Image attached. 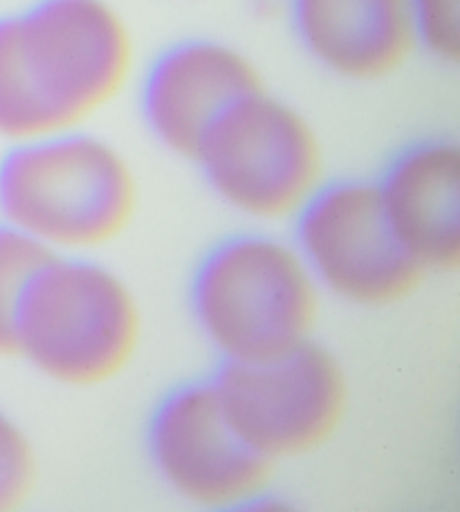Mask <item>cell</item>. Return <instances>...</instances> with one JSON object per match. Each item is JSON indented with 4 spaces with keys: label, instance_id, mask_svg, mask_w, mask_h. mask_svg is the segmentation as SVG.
I'll return each mask as SVG.
<instances>
[{
    "label": "cell",
    "instance_id": "obj_1",
    "mask_svg": "<svg viewBox=\"0 0 460 512\" xmlns=\"http://www.w3.org/2000/svg\"><path fill=\"white\" fill-rule=\"evenodd\" d=\"M113 0H27L0 12V146L95 126L140 72Z\"/></svg>",
    "mask_w": 460,
    "mask_h": 512
},
{
    "label": "cell",
    "instance_id": "obj_4",
    "mask_svg": "<svg viewBox=\"0 0 460 512\" xmlns=\"http://www.w3.org/2000/svg\"><path fill=\"white\" fill-rule=\"evenodd\" d=\"M146 319L131 283L99 256H48L16 324L14 358L75 391L119 380L140 358Z\"/></svg>",
    "mask_w": 460,
    "mask_h": 512
},
{
    "label": "cell",
    "instance_id": "obj_8",
    "mask_svg": "<svg viewBox=\"0 0 460 512\" xmlns=\"http://www.w3.org/2000/svg\"><path fill=\"white\" fill-rule=\"evenodd\" d=\"M146 454L164 486L191 508L252 510L274 499L279 465L234 427L214 376L164 393L146 423Z\"/></svg>",
    "mask_w": 460,
    "mask_h": 512
},
{
    "label": "cell",
    "instance_id": "obj_7",
    "mask_svg": "<svg viewBox=\"0 0 460 512\" xmlns=\"http://www.w3.org/2000/svg\"><path fill=\"white\" fill-rule=\"evenodd\" d=\"M214 382L234 427L274 465L324 452L351 416V380L319 340L270 360L220 364Z\"/></svg>",
    "mask_w": 460,
    "mask_h": 512
},
{
    "label": "cell",
    "instance_id": "obj_10",
    "mask_svg": "<svg viewBox=\"0 0 460 512\" xmlns=\"http://www.w3.org/2000/svg\"><path fill=\"white\" fill-rule=\"evenodd\" d=\"M285 18L303 54L346 84H382L420 54L409 0H285Z\"/></svg>",
    "mask_w": 460,
    "mask_h": 512
},
{
    "label": "cell",
    "instance_id": "obj_9",
    "mask_svg": "<svg viewBox=\"0 0 460 512\" xmlns=\"http://www.w3.org/2000/svg\"><path fill=\"white\" fill-rule=\"evenodd\" d=\"M265 86L259 63L236 43L184 36L142 63L133 88L146 133L193 162L214 126Z\"/></svg>",
    "mask_w": 460,
    "mask_h": 512
},
{
    "label": "cell",
    "instance_id": "obj_2",
    "mask_svg": "<svg viewBox=\"0 0 460 512\" xmlns=\"http://www.w3.org/2000/svg\"><path fill=\"white\" fill-rule=\"evenodd\" d=\"M140 205L131 155L95 126L0 151V221L50 256H99L124 239Z\"/></svg>",
    "mask_w": 460,
    "mask_h": 512
},
{
    "label": "cell",
    "instance_id": "obj_5",
    "mask_svg": "<svg viewBox=\"0 0 460 512\" xmlns=\"http://www.w3.org/2000/svg\"><path fill=\"white\" fill-rule=\"evenodd\" d=\"M193 164L211 194L252 227L292 225L330 180L324 137L265 86L220 120Z\"/></svg>",
    "mask_w": 460,
    "mask_h": 512
},
{
    "label": "cell",
    "instance_id": "obj_13",
    "mask_svg": "<svg viewBox=\"0 0 460 512\" xmlns=\"http://www.w3.org/2000/svg\"><path fill=\"white\" fill-rule=\"evenodd\" d=\"M41 456L30 432L0 407V512H16L34 499Z\"/></svg>",
    "mask_w": 460,
    "mask_h": 512
},
{
    "label": "cell",
    "instance_id": "obj_14",
    "mask_svg": "<svg viewBox=\"0 0 460 512\" xmlns=\"http://www.w3.org/2000/svg\"><path fill=\"white\" fill-rule=\"evenodd\" d=\"M418 50L440 66L460 63V0H409Z\"/></svg>",
    "mask_w": 460,
    "mask_h": 512
},
{
    "label": "cell",
    "instance_id": "obj_11",
    "mask_svg": "<svg viewBox=\"0 0 460 512\" xmlns=\"http://www.w3.org/2000/svg\"><path fill=\"white\" fill-rule=\"evenodd\" d=\"M393 230L429 277L460 270V146L429 135L393 155L375 180Z\"/></svg>",
    "mask_w": 460,
    "mask_h": 512
},
{
    "label": "cell",
    "instance_id": "obj_6",
    "mask_svg": "<svg viewBox=\"0 0 460 512\" xmlns=\"http://www.w3.org/2000/svg\"><path fill=\"white\" fill-rule=\"evenodd\" d=\"M290 227L321 292L351 308H398L429 279L393 230L371 178H330Z\"/></svg>",
    "mask_w": 460,
    "mask_h": 512
},
{
    "label": "cell",
    "instance_id": "obj_3",
    "mask_svg": "<svg viewBox=\"0 0 460 512\" xmlns=\"http://www.w3.org/2000/svg\"><path fill=\"white\" fill-rule=\"evenodd\" d=\"M324 301L292 236L272 227L211 245L189 283L193 322L220 364L270 360L317 340Z\"/></svg>",
    "mask_w": 460,
    "mask_h": 512
},
{
    "label": "cell",
    "instance_id": "obj_12",
    "mask_svg": "<svg viewBox=\"0 0 460 512\" xmlns=\"http://www.w3.org/2000/svg\"><path fill=\"white\" fill-rule=\"evenodd\" d=\"M48 256L27 236L0 221V358H14L18 315Z\"/></svg>",
    "mask_w": 460,
    "mask_h": 512
}]
</instances>
